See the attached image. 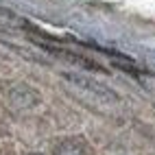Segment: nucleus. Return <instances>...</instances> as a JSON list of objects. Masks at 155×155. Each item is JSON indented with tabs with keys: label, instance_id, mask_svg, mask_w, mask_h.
<instances>
[{
	"label": "nucleus",
	"instance_id": "f257e3e1",
	"mask_svg": "<svg viewBox=\"0 0 155 155\" xmlns=\"http://www.w3.org/2000/svg\"><path fill=\"white\" fill-rule=\"evenodd\" d=\"M9 98H11V103L18 105V107H33V105L39 103V94H37L35 90L26 87V85H20V87L11 90Z\"/></svg>",
	"mask_w": 155,
	"mask_h": 155
},
{
	"label": "nucleus",
	"instance_id": "f03ea898",
	"mask_svg": "<svg viewBox=\"0 0 155 155\" xmlns=\"http://www.w3.org/2000/svg\"><path fill=\"white\" fill-rule=\"evenodd\" d=\"M55 155H92V149L87 147V142L85 140H66V142H61L59 147L55 149Z\"/></svg>",
	"mask_w": 155,
	"mask_h": 155
},
{
	"label": "nucleus",
	"instance_id": "7ed1b4c3",
	"mask_svg": "<svg viewBox=\"0 0 155 155\" xmlns=\"http://www.w3.org/2000/svg\"><path fill=\"white\" fill-rule=\"evenodd\" d=\"M138 79H140V83L147 87L149 92H153V94H155V74H140Z\"/></svg>",
	"mask_w": 155,
	"mask_h": 155
},
{
	"label": "nucleus",
	"instance_id": "20e7f679",
	"mask_svg": "<svg viewBox=\"0 0 155 155\" xmlns=\"http://www.w3.org/2000/svg\"><path fill=\"white\" fill-rule=\"evenodd\" d=\"M31 155H39V153H31Z\"/></svg>",
	"mask_w": 155,
	"mask_h": 155
}]
</instances>
